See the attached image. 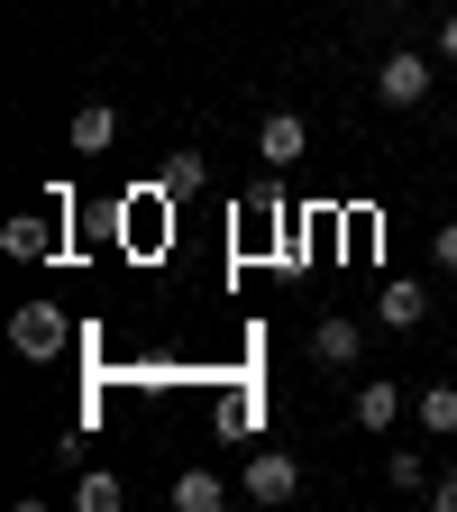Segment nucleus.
Masks as SVG:
<instances>
[{
  "instance_id": "obj_1",
  "label": "nucleus",
  "mask_w": 457,
  "mask_h": 512,
  "mask_svg": "<svg viewBox=\"0 0 457 512\" xmlns=\"http://www.w3.org/2000/svg\"><path fill=\"white\" fill-rule=\"evenodd\" d=\"M10 348L19 357H64V348H74V320H64L55 302H19L10 311Z\"/></svg>"
},
{
  "instance_id": "obj_2",
  "label": "nucleus",
  "mask_w": 457,
  "mask_h": 512,
  "mask_svg": "<svg viewBox=\"0 0 457 512\" xmlns=\"http://www.w3.org/2000/svg\"><path fill=\"white\" fill-rule=\"evenodd\" d=\"M375 101H384V110H421V101H430V64H421L412 46H394V55L375 64Z\"/></svg>"
},
{
  "instance_id": "obj_3",
  "label": "nucleus",
  "mask_w": 457,
  "mask_h": 512,
  "mask_svg": "<svg viewBox=\"0 0 457 512\" xmlns=\"http://www.w3.org/2000/svg\"><path fill=\"white\" fill-rule=\"evenodd\" d=\"M238 494H247V503H293V494H302V467L284 458V448H256V458L238 467Z\"/></svg>"
},
{
  "instance_id": "obj_4",
  "label": "nucleus",
  "mask_w": 457,
  "mask_h": 512,
  "mask_svg": "<svg viewBox=\"0 0 457 512\" xmlns=\"http://www.w3.org/2000/svg\"><path fill=\"white\" fill-rule=\"evenodd\" d=\"M311 357H320V366H357V357H366V320L320 311V320H311Z\"/></svg>"
},
{
  "instance_id": "obj_5",
  "label": "nucleus",
  "mask_w": 457,
  "mask_h": 512,
  "mask_svg": "<svg viewBox=\"0 0 457 512\" xmlns=\"http://www.w3.org/2000/svg\"><path fill=\"white\" fill-rule=\"evenodd\" d=\"M302 147H311L302 110H266V119H256V156H266L275 174H284V165H302Z\"/></svg>"
},
{
  "instance_id": "obj_6",
  "label": "nucleus",
  "mask_w": 457,
  "mask_h": 512,
  "mask_svg": "<svg viewBox=\"0 0 457 512\" xmlns=\"http://www.w3.org/2000/svg\"><path fill=\"white\" fill-rule=\"evenodd\" d=\"M394 421H403V384L366 375V384H357V430H394Z\"/></svg>"
},
{
  "instance_id": "obj_7",
  "label": "nucleus",
  "mask_w": 457,
  "mask_h": 512,
  "mask_svg": "<svg viewBox=\"0 0 457 512\" xmlns=\"http://www.w3.org/2000/svg\"><path fill=\"white\" fill-rule=\"evenodd\" d=\"M375 320H384V330H421V320H430V302H421V284H403V275H394V284H384V293H375Z\"/></svg>"
},
{
  "instance_id": "obj_8",
  "label": "nucleus",
  "mask_w": 457,
  "mask_h": 512,
  "mask_svg": "<svg viewBox=\"0 0 457 512\" xmlns=\"http://www.w3.org/2000/svg\"><path fill=\"white\" fill-rule=\"evenodd\" d=\"M110 138H119V110H110V101H83V110H74V156H101Z\"/></svg>"
},
{
  "instance_id": "obj_9",
  "label": "nucleus",
  "mask_w": 457,
  "mask_h": 512,
  "mask_svg": "<svg viewBox=\"0 0 457 512\" xmlns=\"http://www.w3.org/2000/svg\"><path fill=\"white\" fill-rule=\"evenodd\" d=\"M220 503H229V485H220L211 467H183V476H174V512H220Z\"/></svg>"
},
{
  "instance_id": "obj_10",
  "label": "nucleus",
  "mask_w": 457,
  "mask_h": 512,
  "mask_svg": "<svg viewBox=\"0 0 457 512\" xmlns=\"http://www.w3.org/2000/svg\"><path fill=\"white\" fill-rule=\"evenodd\" d=\"M421 430L430 439H457V384H421Z\"/></svg>"
},
{
  "instance_id": "obj_11",
  "label": "nucleus",
  "mask_w": 457,
  "mask_h": 512,
  "mask_svg": "<svg viewBox=\"0 0 457 512\" xmlns=\"http://www.w3.org/2000/svg\"><path fill=\"white\" fill-rule=\"evenodd\" d=\"M74 503H83V512H119V503H128V485H119V476H101V467H92V476H83V485H74Z\"/></svg>"
},
{
  "instance_id": "obj_12",
  "label": "nucleus",
  "mask_w": 457,
  "mask_h": 512,
  "mask_svg": "<svg viewBox=\"0 0 457 512\" xmlns=\"http://www.w3.org/2000/svg\"><path fill=\"white\" fill-rule=\"evenodd\" d=\"M256 412H266V403H256L247 384H238V394H220V430H229V439H247V430H256Z\"/></svg>"
},
{
  "instance_id": "obj_13",
  "label": "nucleus",
  "mask_w": 457,
  "mask_h": 512,
  "mask_svg": "<svg viewBox=\"0 0 457 512\" xmlns=\"http://www.w3.org/2000/svg\"><path fill=\"white\" fill-rule=\"evenodd\" d=\"M384 485H394V494H430V476H421L412 448H394V458H384Z\"/></svg>"
},
{
  "instance_id": "obj_14",
  "label": "nucleus",
  "mask_w": 457,
  "mask_h": 512,
  "mask_svg": "<svg viewBox=\"0 0 457 512\" xmlns=\"http://www.w3.org/2000/svg\"><path fill=\"white\" fill-rule=\"evenodd\" d=\"M192 183H202V165H192V156H174V165L156 174V192H165V202H183V192H192Z\"/></svg>"
},
{
  "instance_id": "obj_15",
  "label": "nucleus",
  "mask_w": 457,
  "mask_h": 512,
  "mask_svg": "<svg viewBox=\"0 0 457 512\" xmlns=\"http://www.w3.org/2000/svg\"><path fill=\"white\" fill-rule=\"evenodd\" d=\"M10 256H46V220H10V238H0Z\"/></svg>"
},
{
  "instance_id": "obj_16",
  "label": "nucleus",
  "mask_w": 457,
  "mask_h": 512,
  "mask_svg": "<svg viewBox=\"0 0 457 512\" xmlns=\"http://www.w3.org/2000/svg\"><path fill=\"white\" fill-rule=\"evenodd\" d=\"M430 256H439V266H448V275H457V220H448V229H439V238H430Z\"/></svg>"
},
{
  "instance_id": "obj_17",
  "label": "nucleus",
  "mask_w": 457,
  "mask_h": 512,
  "mask_svg": "<svg viewBox=\"0 0 457 512\" xmlns=\"http://www.w3.org/2000/svg\"><path fill=\"white\" fill-rule=\"evenodd\" d=\"M430 503H439V512H457V467H448V476L430 485Z\"/></svg>"
},
{
  "instance_id": "obj_18",
  "label": "nucleus",
  "mask_w": 457,
  "mask_h": 512,
  "mask_svg": "<svg viewBox=\"0 0 457 512\" xmlns=\"http://www.w3.org/2000/svg\"><path fill=\"white\" fill-rule=\"evenodd\" d=\"M439 55H448V64H457V10H448V19H439Z\"/></svg>"
}]
</instances>
